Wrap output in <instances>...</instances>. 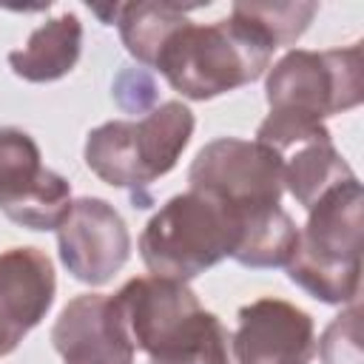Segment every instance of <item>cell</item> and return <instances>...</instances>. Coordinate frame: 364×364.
I'll return each mask as SVG.
<instances>
[{
  "instance_id": "cell-1",
  "label": "cell",
  "mask_w": 364,
  "mask_h": 364,
  "mask_svg": "<svg viewBox=\"0 0 364 364\" xmlns=\"http://www.w3.org/2000/svg\"><path fill=\"white\" fill-rule=\"evenodd\" d=\"M273 46L245 20L208 26L185 23L162 46L154 68L188 100H213L259 80L270 68Z\"/></svg>"
},
{
  "instance_id": "cell-2",
  "label": "cell",
  "mask_w": 364,
  "mask_h": 364,
  "mask_svg": "<svg viewBox=\"0 0 364 364\" xmlns=\"http://www.w3.org/2000/svg\"><path fill=\"white\" fill-rule=\"evenodd\" d=\"M361 230L364 193L353 176L330 188L299 228L287 276L324 304H353L361 293Z\"/></svg>"
},
{
  "instance_id": "cell-3",
  "label": "cell",
  "mask_w": 364,
  "mask_h": 364,
  "mask_svg": "<svg viewBox=\"0 0 364 364\" xmlns=\"http://www.w3.org/2000/svg\"><path fill=\"white\" fill-rule=\"evenodd\" d=\"M193 111L179 100H168L136 122L111 119L97 125L85 139L82 156L105 185L131 191L134 205L148 208V188L173 171L193 136Z\"/></svg>"
},
{
  "instance_id": "cell-4",
  "label": "cell",
  "mask_w": 364,
  "mask_h": 364,
  "mask_svg": "<svg viewBox=\"0 0 364 364\" xmlns=\"http://www.w3.org/2000/svg\"><path fill=\"white\" fill-rule=\"evenodd\" d=\"M245 213L210 191L171 196L145 225L139 256L151 276L191 282L222 259H233Z\"/></svg>"
},
{
  "instance_id": "cell-5",
  "label": "cell",
  "mask_w": 364,
  "mask_h": 364,
  "mask_svg": "<svg viewBox=\"0 0 364 364\" xmlns=\"http://www.w3.org/2000/svg\"><path fill=\"white\" fill-rule=\"evenodd\" d=\"M111 301L134 350L148 353L151 361L179 355L225 327L199 304L188 282L165 276H136Z\"/></svg>"
},
{
  "instance_id": "cell-6",
  "label": "cell",
  "mask_w": 364,
  "mask_h": 364,
  "mask_svg": "<svg viewBox=\"0 0 364 364\" xmlns=\"http://www.w3.org/2000/svg\"><path fill=\"white\" fill-rule=\"evenodd\" d=\"M264 100L276 114L327 119L364 100L361 43L330 51L290 48L264 77Z\"/></svg>"
},
{
  "instance_id": "cell-7",
  "label": "cell",
  "mask_w": 364,
  "mask_h": 364,
  "mask_svg": "<svg viewBox=\"0 0 364 364\" xmlns=\"http://www.w3.org/2000/svg\"><path fill=\"white\" fill-rule=\"evenodd\" d=\"M188 188L210 191L242 213L264 210L282 202L284 162L279 151L256 139L219 136L193 156Z\"/></svg>"
},
{
  "instance_id": "cell-8",
  "label": "cell",
  "mask_w": 364,
  "mask_h": 364,
  "mask_svg": "<svg viewBox=\"0 0 364 364\" xmlns=\"http://www.w3.org/2000/svg\"><path fill=\"white\" fill-rule=\"evenodd\" d=\"M60 262L65 270L91 287L111 282L131 256V233L119 210L100 199L82 196L71 202L68 216L57 228Z\"/></svg>"
},
{
  "instance_id": "cell-9",
  "label": "cell",
  "mask_w": 364,
  "mask_h": 364,
  "mask_svg": "<svg viewBox=\"0 0 364 364\" xmlns=\"http://www.w3.org/2000/svg\"><path fill=\"white\" fill-rule=\"evenodd\" d=\"M239 324L230 336L236 364H310L316 353L313 316L284 299H256L239 307Z\"/></svg>"
},
{
  "instance_id": "cell-10",
  "label": "cell",
  "mask_w": 364,
  "mask_h": 364,
  "mask_svg": "<svg viewBox=\"0 0 364 364\" xmlns=\"http://www.w3.org/2000/svg\"><path fill=\"white\" fill-rule=\"evenodd\" d=\"M57 276L40 247H9L0 253V358L46 318L54 304Z\"/></svg>"
},
{
  "instance_id": "cell-11",
  "label": "cell",
  "mask_w": 364,
  "mask_h": 364,
  "mask_svg": "<svg viewBox=\"0 0 364 364\" xmlns=\"http://www.w3.org/2000/svg\"><path fill=\"white\" fill-rule=\"evenodd\" d=\"M51 344L63 364H134L136 353L111 296L102 293L71 299L51 327Z\"/></svg>"
},
{
  "instance_id": "cell-12",
  "label": "cell",
  "mask_w": 364,
  "mask_h": 364,
  "mask_svg": "<svg viewBox=\"0 0 364 364\" xmlns=\"http://www.w3.org/2000/svg\"><path fill=\"white\" fill-rule=\"evenodd\" d=\"M82 54V23L74 11L46 20L23 48L9 54V65L28 82H54L74 71Z\"/></svg>"
},
{
  "instance_id": "cell-13",
  "label": "cell",
  "mask_w": 364,
  "mask_h": 364,
  "mask_svg": "<svg viewBox=\"0 0 364 364\" xmlns=\"http://www.w3.org/2000/svg\"><path fill=\"white\" fill-rule=\"evenodd\" d=\"M0 210L28 230H57L71 210V185L57 171L40 165L0 191Z\"/></svg>"
},
{
  "instance_id": "cell-14",
  "label": "cell",
  "mask_w": 364,
  "mask_h": 364,
  "mask_svg": "<svg viewBox=\"0 0 364 364\" xmlns=\"http://www.w3.org/2000/svg\"><path fill=\"white\" fill-rule=\"evenodd\" d=\"M282 162H284V191H290V196L304 210H310L330 188L355 176L347 159L333 145L330 134L287 148L282 154Z\"/></svg>"
},
{
  "instance_id": "cell-15",
  "label": "cell",
  "mask_w": 364,
  "mask_h": 364,
  "mask_svg": "<svg viewBox=\"0 0 364 364\" xmlns=\"http://www.w3.org/2000/svg\"><path fill=\"white\" fill-rule=\"evenodd\" d=\"M199 6H182L171 0H142V3H122L119 11V37L128 48V54L142 63L145 68H154L162 46L168 37L188 23V11Z\"/></svg>"
},
{
  "instance_id": "cell-16",
  "label": "cell",
  "mask_w": 364,
  "mask_h": 364,
  "mask_svg": "<svg viewBox=\"0 0 364 364\" xmlns=\"http://www.w3.org/2000/svg\"><path fill=\"white\" fill-rule=\"evenodd\" d=\"M299 228L282 205L245 213L242 239L233 259L245 267H284L296 250Z\"/></svg>"
},
{
  "instance_id": "cell-17",
  "label": "cell",
  "mask_w": 364,
  "mask_h": 364,
  "mask_svg": "<svg viewBox=\"0 0 364 364\" xmlns=\"http://www.w3.org/2000/svg\"><path fill=\"white\" fill-rule=\"evenodd\" d=\"M316 11H318V6L307 3V0H296V3H236L230 9L233 17L253 26L273 48L293 46L307 31Z\"/></svg>"
},
{
  "instance_id": "cell-18",
  "label": "cell",
  "mask_w": 364,
  "mask_h": 364,
  "mask_svg": "<svg viewBox=\"0 0 364 364\" xmlns=\"http://www.w3.org/2000/svg\"><path fill=\"white\" fill-rule=\"evenodd\" d=\"M321 364H364L361 353V304L353 301L344 313H338L321 341H318Z\"/></svg>"
},
{
  "instance_id": "cell-19",
  "label": "cell",
  "mask_w": 364,
  "mask_h": 364,
  "mask_svg": "<svg viewBox=\"0 0 364 364\" xmlns=\"http://www.w3.org/2000/svg\"><path fill=\"white\" fill-rule=\"evenodd\" d=\"M40 165V148L23 128H0V191L17 182L20 176L37 171Z\"/></svg>"
},
{
  "instance_id": "cell-20",
  "label": "cell",
  "mask_w": 364,
  "mask_h": 364,
  "mask_svg": "<svg viewBox=\"0 0 364 364\" xmlns=\"http://www.w3.org/2000/svg\"><path fill=\"white\" fill-rule=\"evenodd\" d=\"M114 100L125 114H148L156 108V82L148 68H122L114 77Z\"/></svg>"
}]
</instances>
